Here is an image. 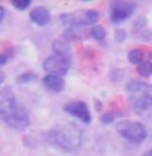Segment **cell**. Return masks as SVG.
Wrapping results in <instances>:
<instances>
[{"instance_id":"obj_8","label":"cell","mask_w":152,"mask_h":156,"mask_svg":"<svg viewBox=\"0 0 152 156\" xmlns=\"http://www.w3.org/2000/svg\"><path fill=\"white\" fill-rule=\"evenodd\" d=\"M63 109H65V112H68L70 115L78 118L80 121L86 122V124L90 122V112H89V109H87V106H86V103H83V102L68 103V105H65Z\"/></svg>"},{"instance_id":"obj_2","label":"cell","mask_w":152,"mask_h":156,"mask_svg":"<svg viewBox=\"0 0 152 156\" xmlns=\"http://www.w3.org/2000/svg\"><path fill=\"white\" fill-rule=\"evenodd\" d=\"M49 140L62 150H74L80 147L83 141V131L74 124H65L49 133Z\"/></svg>"},{"instance_id":"obj_14","label":"cell","mask_w":152,"mask_h":156,"mask_svg":"<svg viewBox=\"0 0 152 156\" xmlns=\"http://www.w3.org/2000/svg\"><path fill=\"white\" fill-rule=\"evenodd\" d=\"M13 3V6L19 10H24V9H27L30 6V0H13L12 2Z\"/></svg>"},{"instance_id":"obj_1","label":"cell","mask_w":152,"mask_h":156,"mask_svg":"<svg viewBox=\"0 0 152 156\" xmlns=\"http://www.w3.org/2000/svg\"><path fill=\"white\" fill-rule=\"evenodd\" d=\"M0 118L13 128H25L30 122L27 109L19 103L10 87L0 90Z\"/></svg>"},{"instance_id":"obj_11","label":"cell","mask_w":152,"mask_h":156,"mask_svg":"<svg viewBox=\"0 0 152 156\" xmlns=\"http://www.w3.org/2000/svg\"><path fill=\"white\" fill-rule=\"evenodd\" d=\"M137 72L142 77H151L152 75V62L149 61H143L142 63L137 65Z\"/></svg>"},{"instance_id":"obj_21","label":"cell","mask_w":152,"mask_h":156,"mask_svg":"<svg viewBox=\"0 0 152 156\" xmlns=\"http://www.w3.org/2000/svg\"><path fill=\"white\" fill-rule=\"evenodd\" d=\"M2 81H3V75H0V83H2Z\"/></svg>"},{"instance_id":"obj_19","label":"cell","mask_w":152,"mask_h":156,"mask_svg":"<svg viewBox=\"0 0 152 156\" xmlns=\"http://www.w3.org/2000/svg\"><path fill=\"white\" fill-rule=\"evenodd\" d=\"M3 18H5V8L0 6V22L3 21Z\"/></svg>"},{"instance_id":"obj_4","label":"cell","mask_w":152,"mask_h":156,"mask_svg":"<svg viewBox=\"0 0 152 156\" xmlns=\"http://www.w3.org/2000/svg\"><path fill=\"white\" fill-rule=\"evenodd\" d=\"M99 12L98 10H87V12H77L72 15H62V21L65 27H71V28H80L86 25H93L99 21Z\"/></svg>"},{"instance_id":"obj_5","label":"cell","mask_w":152,"mask_h":156,"mask_svg":"<svg viewBox=\"0 0 152 156\" xmlns=\"http://www.w3.org/2000/svg\"><path fill=\"white\" fill-rule=\"evenodd\" d=\"M71 66V59L70 55H63V53H56L55 52L52 56H49L43 63V68L47 72H50L52 75H63L67 74Z\"/></svg>"},{"instance_id":"obj_9","label":"cell","mask_w":152,"mask_h":156,"mask_svg":"<svg viewBox=\"0 0 152 156\" xmlns=\"http://www.w3.org/2000/svg\"><path fill=\"white\" fill-rule=\"evenodd\" d=\"M30 18H31V21L33 22H36L37 25H46L47 22H49V19H50V13H49V10L43 6H38V8L33 9L31 10V13H30Z\"/></svg>"},{"instance_id":"obj_20","label":"cell","mask_w":152,"mask_h":156,"mask_svg":"<svg viewBox=\"0 0 152 156\" xmlns=\"http://www.w3.org/2000/svg\"><path fill=\"white\" fill-rule=\"evenodd\" d=\"M143 156H152V150H149V152H146Z\"/></svg>"},{"instance_id":"obj_16","label":"cell","mask_w":152,"mask_h":156,"mask_svg":"<svg viewBox=\"0 0 152 156\" xmlns=\"http://www.w3.org/2000/svg\"><path fill=\"white\" fill-rule=\"evenodd\" d=\"M34 78H36V75H33V74H24V75H21L18 78V81L19 83H24V81L27 83L28 80H34Z\"/></svg>"},{"instance_id":"obj_3","label":"cell","mask_w":152,"mask_h":156,"mask_svg":"<svg viewBox=\"0 0 152 156\" xmlns=\"http://www.w3.org/2000/svg\"><path fill=\"white\" fill-rule=\"evenodd\" d=\"M127 93L130 103L137 111H146L152 106V87L139 81H130L127 84Z\"/></svg>"},{"instance_id":"obj_12","label":"cell","mask_w":152,"mask_h":156,"mask_svg":"<svg viewBox=\"0 0 152 156\" xmlns=\"http://www.w3.org/2000/svg\"><path fill=\"white\" fill-rule=\"evenodd\" d=\"M128 61L132 63H142L143 62V52L140 49H133L132 52L128 53Z\"/></svg>"},{"instance_id":"obj_17","label":"cell","mask_w":152,"mask_h":156,"mask_svg":"<svg viewBox=\"0 0 152 156\" xmlns=\"http://www.w3.org/2000/svg\"><path fill=\"white\" fill-rule=\"evenodd\" d=\"M10 58V53H0V65H5Z\"/></svg>"},{"instance_id":"obj_7","label":"cell","mask_w":152,"mask_h":156,"mask_svg":"<svg viewBox=\"0 0 152 156\" xmlns=\"http://www.w3.org/2000/svg\"><path fill=\"white\" fill-rule=\"evenodd\" d=\"M134 9H136V6L133 3H128V2H115V3H112L111 5V10H109L111 21L115 22V24L123 22L127 18L132 16Z\"/></svg>"},{"instance_id":"obj_18","label":"cell","mask_w":152,"mask_h":156,"mask_svg":"<svg viewBox=\"0 0 152 156\" xmlns=\"http://www.w3.org/2000/svg\"><path fill=\"white\" fill-rule=\"evenodd\" d=\"M112 118H114V115H112V113H109V115H103V116H102V122H103V124L111 122L112 121Z\"/></svg>"},{"instance_id":"obj_15","label":"cell","mask_w":152,"mask_h":156,"mask_svg":"<svg viewBox=\"0 0 152 156\" xmlns=\"http://www.w3.org/2000/svg\"><path fill=\"white\" fill-rule=\"evenodd\" d=\"M124 38H125L124 30H117V31H115V40H117V41H123Z\"/></svg>"},{"instance_id":"obj_10","label":"cell","mask_w":152,"mask_h":156,"mask_svg":"<svg viewBox=\"0 0 152 156\" xmlns=\"http://www.w3.org/2000/svg\"><path fill=\"white\" fill-rule=\"evenodd\" d=\"M43 83H45V86L47 87L49 90H52V91H61V90H63V87H65V81L62 80V77L52 75V74L46 75L45 80H43Z\"/></svg>"},{"instance_id":"obj_6","label":"cell","mask_w":152,"mask_h":156,"mask_svg":"<svg viewBox=\"0 0 152 156\" xmlns=\"http://www.w3.org/2000/svg\"><path fill=\"white\" fill-rule=\"evenodd\" d=\"M118 133L121 137L133 143H140L146 139V130L139 122H123L118 125Z\"/></svg>"},{"instance_id":"obj_13","label":"cell","mask_w":152,"mask_h":156,"mask_svg":"<svg viewBox=\"0 0 152 156\" xmlns=\"http://www.w3.org/2000/svg\"><path fill=\"white\" fill-rule=\"evenodd\" d=\"M92 35L96 38V40H103L105 37H107V31H105V28L100 25H95L93 28H92Z\"/></svg>"}]
</instances>
